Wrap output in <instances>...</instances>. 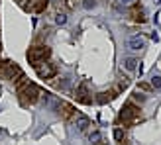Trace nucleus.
<instances>
[{"instance_id":"f257e3e1","label":"nucleus","mask_w":161,"mask_h":145,"mask_svg":"<svg viewBox=\"0 0 161 145\" xmlns=\"http://www.w3.org/2000/svg\"><path fill=\"white\" fill-rule=\"evenodd\" d=\"M16 83V92H18V98L24 106H30V104H36L42 100V88L36 83H30V78H26V75H22L20 78L14 80Z\"/></svg>"},{"instance_id":"f03ea898","label":"nucleus","mask_w":161,"mask_h":145,"mask_svg":"<svg viewBox=\"0 0 161 145\" xmlns=\"http://www.w3.org/2000/svg\"><path fill=\"white\" fill-rule=\"evenodd\" d=\"M138 120H140V106H136L132 100H128L118 114V122L124 127H132Z\"/></svg>"},{"instance_id":"7ed1b4c3","label":"nucleus","mask_w":161,"mask_h":145,"mask_svg":"<svg viewBox=\"0 0 161 145\" xmlns=\"http://www.w3.org/2000/svg\"><path fill=\"white\" fill-rule=\"evenodd\" d=\"M49 55H51V49L47 45H34V47H30V49H28L26 59H28V63H30L31 67H36L37 63L49 59Z\"/></svg>"},{"instance_id":"20e7f679","label":"nucleus","mask_w":161,"mask_h":145,"mask_svg":"<svg viewBox=\"0 0 161 145\" xmlns=\"http://www.w3.org/2000/svg\"><path fill=\"white\" fill-rule=\"evenodd\" d=\"M24 75V71L14 61H0V77L6 80H16Z\"/></svg>"},{"instance_id":"39448f33","label":"nucleus","mask_w":161,"mask_h":145,"mask_svg":"<svg viewBox=\"0 0 161 145\" xmlns=\"http://www.w3.org/2000/svg\"><path fill=\"white\" fill-rule=\"evenodd\" d=\"M34 69H36V72H37V77H39V78H43V80H51L55 75H57V67H55L53 63H49V61H42V63H37Z\"/></svg>"},{"instance_id":"423d86ee","label":"nucleus","mask_w":161,"mask_h":145,"mask_svg":"<svg viewBox=\"0 0 161 145\" xmlns=\"http://www.w3.org/2000/svg\"><path fill=\"white\" fill-rule=\"evenodd\" d=\"M75 100L80 102V104H92V96H91V90H88V83H83L77 90H75Z\"/></svg>"},{"instance_id":"0eeeda50","label":"nucleus","mask_w":161,"mask_h":145,"mask_svg":"<svg viewBox=\"0 0 161 145\" xmlns=\"http://www.w3.org/2000/svg\"><path fill=\"white\" fill-rule=\"evenodd\" d=\"M47 4H49V0H28V4H26L24 10L31 12V14H42L47 8Z\"/></svg>"},{"instance_id":"6e6552de","label":"nucleus","mask_w":161,"mask_h":145,"mask_svg":"<svg viewBox=\"0 0 161 145\" xmlns=\"http://www.w3.org/2000/svg\"><path fill=\"white\" fill-rule=\"evenodd\" d=\"M57 112H59V116L63 120H75V116H77L75 106H73V104H69V102H61V106H59Z\"/></svg>"},{"instance_id":"1a4fd4ad","label":"nucleus","mask_w":161,"mask_h":145,"mask_svg":"<svg viewBox=\"0 0 161 145\" xmlns=\"http://www.w3.org/2000/svg\"><path fill=\"white\" fill-rule=\"evenodd\" d=\"M118 94H120V90H118V88L114 86L112 90H106V92H98V94H96V102H98V104H106V102H112V100H114Z\"/></svg>"},{"instance_id":"9d476101","label":"nucleus","mask_w":161,"mask_h":145,"mask_svg":"<svg viewBox=\"0 0 161 145\" xmlns=\"http://www.w3.org/2000/svg\"><path fill=\"white\" fill-rule=\"evenodd\" d=\"M128 45H130V49L140 51V49L146 47V37H143V35H132L130 41H128Z\"/></svg>"},{"instance_id":"9b49d317","label":"nucleus","mask_w":161,"mask_h":145,"mask_svg":"<svg viewBox=\"0 0 161 145\" xmlns=\"http://www.w3.org/2000/svg\"><path fill=\"white\" fill-rule=\"evenodd\" d=\"M75 122H77V130H79V132H86L88 126H91V118L85 116V114H79V112H77Z\"/></svg>"},{"instance_id":"f8f14e48","label":"nucleus","mask_w":161,"mask_h":145,"mask_svg":"<svg viewBox=\"0 0 161 145\" xmlns=\"http://www.w3.org/2000/svg\"><path fill=\"white\" fill-rule=\"evenodd\" d=\"M130 18H132L134 22H140V24H143V22H146V16H143L142 8H140L138 4H132V10H130Z\"/></svg>"},{"instance_id":"ddd939ff","label":"nucleus","mask_w":161,"mask_h":145,"mask_svg":"<svg viewBox=\"0 0 161 145\" xmlns=\"http://www.w3.org/2000/svg\"><path fill=\"white\" fill-rule=\"evenodd\" d=\"M138 59H136V57H128L126 61H124V67L128 69V71H136V69H138Z\"/></svg>"},{"instance_id":"4468645a","label":"nucleus","mask_w":161,"mask_h":145,"mask_svg":"<svg viewBox=\"0 0 161 145\" xmlns=\"http://www.w3.org/2000/svg\"><path fill=\"white\" fill-rule=\"evenodd\" d=\"M91 143H92V145H104L102 133H100V132H92V133H91Z\"/></svg>"},{"instance_id":"2eb2a0df","label":"nucleus","mask_w":161,"mask_h":145,"mask_svg":"<svg viewBox=\"0 0 161 145\" xmlns=\"http://www.w3.org/2000/svg\"><path fill=\"white\" fill-rule=\"evenodd\" d=\"M138 90H142V92H151V90H153V86H151V83L140 80V83H138Z\"/></svg>"},{"instance_id":"dca6fc26","label":"nucleus","mask_w":161,"mask_h":145,"mask_svg":"<svg viewBox=\"0 0 161 145\" xmlns=\"http://www.w3.org/2000/svg\"><path fill=\"white\" fill-rule=\"evenodd\" d=\"M55 22H57L59 26H63V24L67 22V14L65 12H57V14H55Z\"/></svg>"},{"instance_id":"f3484780","label":"nucleus","mask_w":161,"mask_h":145,"mask_svg":"<svg viewBox=\"0 0 161 145\" xmlns=\"http://www.w3.org/2000/svg\"><path fill=\"white\" fill-rule=\"evenodd\" d=\"M114 139H116V141L126 139V137H124V130H122V127H116V130H114Z\"/></svg>"},{"instance_id":"a211bd4d","label":"nucleus","mask_w":161,"mask_h":145,"mask_svg":"<svg viewBox=\"0 0 161 145\" xmlns=\"http://www.w3.org/2000/svg\"><path fill=\"white\" fill-rule=\"evenodd\" d=\"M96 6V0H83V8L85 10H92Z\"/></svg>"},{"instance_id":"6ab92c4d","label":"nucleus","mask_w":161,"mask_h":145,"mask_svg":"<svg viewBox=\"0 0 161 145\" xmlns=\"http://www.w3.org/2000/svg\"><path fill=\"white\" fill-rule=\"evenodd\" d=\"M151 86H153V88H161V77L159 75L151 77Z\"/></svg>"},{"instance_id":"aec40b11","label":"nucleus","mask_w":161,"mask_h":145,"mask_svg":"<svg viewBox=\"0 0 161 145\" xmlns=\"http://www.w3.org/2000/svg\"><path fill=\"white\" fill-rule=\"evenodd\" d=\"M132 102H146V96H143V94H140V92H134L132 94Z\"/></svg>"},{"instance_id":"412c9836","label":"nucleus","mask_w":161,"mask_h":145,"mask_svg":"<svg viewBox=\"0 0 161 145\" xmlns=\"http://www.w3.org/2000/svg\"><path fill=\"white\" fill-rule=\"evenodd\" d=\"M18 6H22V8H26V4H28V0H14Z\"/></svg>"},{"instance_id":"4be33fe9","label":"nucleus","mask_w":161,"mask_h":145,"mask_svg":"<svg viewBox=\"0 0 161 145\" xmlns=\"http://www.w3.org/2000/svg\"><path fill=\"white\" fill-rule=\"evenodd\" d=\"M122 4H134V0H122Z\"/></svg>"},{"instance_id":"5701e85b","label":"nucleus","mask_w":161,"mask_h":145,"mask_svg":"<svg viewBox=\"0 0 161 145\" xmlns=\"http://www.w3.org/2000/svg\"><path fill=\"white\" fill-rule=\"evenodd\" d=\"M118 145H128V141H126V139H122V141H118Z\"/></svg>"},{"instance_id":"b1692460","label":"nucleus","mask_w":161,"mask_h":145,"mask_svg":"<svg viewBox=\"0 0 161 145\" xmlns=\"http://www.w3.org/2000/svg\"><path fill=\"white\" fill-rule=\"evenodd\" d=\"M153 2H155V4H161V0H153Z\"/></svg>"}]
</instances>
